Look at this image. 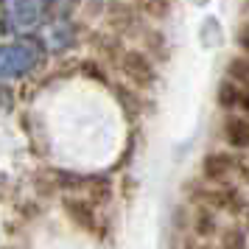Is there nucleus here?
<instances>
[{
	"label": "nucleus",
	"mask_w": 249,
	"mask_h": 249,
	"mask_svg": "<svg viewBox=\"0 0 249 249\" xmlns=\"http://www.w3.org/2000/svg\"><path fill=\"white\" fill-rule=\"evenodd\" d=\"M36 65V51L25 42H12L0 48V79H20Z\"/></svg>",
	"instance_id": "nucleus-1"
},
{
	"label": "nucleus",
	"mask_w": 249,
	"mask_h": 249,
	"mask_svg": "<svg viewBox=\"0 0 249 249\" xmlns=\"http://www.w3.org/2000/svg\"><path fill=\"white\" fill-rule=\"evenodd\" d=\"M6 17H9L12 28L28 31L42 17V0H6Z\"/></svg>",
	"instance_id": "nucleus-2"
},
{
	"label": "nucleus",
	"mask_w": 249,
	"mask_h": 249,
	"mask_svg": "<svg viewBox=\"0 0 249 249\" xmlns=\"http://www.w3.org/2000/svg\"><path fill=\"white\" fill-rule=\"evenodd\" d=\"M124 73L132 81H137V84H151V79H154L151 62H148L143 53H137V51H132V53L124 56Z\"/></svg>",
	"instance_id": "nucleus-3"
},
{
	"label": "nucleus",
	"mask_w": 249,
	"mask_h": 249,
	"mask_svg": "<svg viewBox=\"0 0 249 249\" xmlns=\"http://www.w3.org/2000/svg\"><path fill=\"white\" fill-rule=\"evenodd\" d=\"M235 168V160L230 157V154H221V151H215V154H207L202 162V174L204 179H213V182H221L227 179L230 174Z\"/></svg>",
	"instance_id": "nucleus-4"
},
{
	"label": "nucleus",
	"mask_w": 249,
	"mask_h": 249,
	"mask_svg": "<svg viewBox=\"0 0 249 249\" xmlns=\"http://www.w3.org/2000/svg\"><path fill=\"white\" fill-rule=\"evenodd\" d=\"M62 204H65L68 215L81 227V230H95V224H98V215L92 213V207L87 204V199H65Z\"/></svg>",
	"instance_id": "nucleus-5"
},
{
	"label": "nucleus",
	"mask_w": 249,
	"mask_h": 249,
	"mask_svg": "<svg viewBox=\"0 0 249 249\" xmlns=\"http://www.w3.org/2000/svg\"><path fill=\"white\" fill-rule=\"evenodd\" d=\"M224 140L232 148H247L249 146V121L247 118H227L224 121Z\"/></svg>",
	"instance_id": "nucleus-6"
},
{
	"label": "nucleus",
	"mask_w": 249,
	"mask_h": 249,
	"mask_svg": "<svg viewBox=\"0 0 249 249\" xmlns=\"http://www.w3.org/2000/svg\"><path fill=\"white\" fill-rule=\"evenodd\" d=\"M193 230H196L199 235H213L215 230H218V227H215V213H213V210H207V207H199Z\"/></svg>",
	"instance_id": "nucleus-7"
},
{
	"label": "nucleus",
	"mask_w": 249,
	"mask_h": 249,
	"mask_svg": "<svg viewBox=\"0 0 249 249\" xmlns=\"http://www.w3.org/2000/svg\"><path fill=\"white\" fill-rule=\"evenodd\" d=\"M218 104H221V107H227V109L241 107V90H238L232 81H224V84L218 87Z\"/></svg>",
	"instance_id": "nucleus-8"
},
{
	"label": "nucleus",
	"mask_w": 249,
	"mask_h": 249,
	"mask_svg": "<svg viewBox=\"0 0 249 249\" xmlns=\"http://www.w3.org/2000/svg\"><path fill=\"white\" fill-rule=\"evenodd\" d=\"M241 107L249 112V87H247V90H241Z\"/></svg>",
	"instance_id": "nucleus-9"
}]
</instances>
